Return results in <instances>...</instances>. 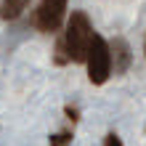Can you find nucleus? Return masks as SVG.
I'll use <instances>...</instances> for the list:
<instances>
[{"instance_id":"1","label":"nucleus","mask_w":146,"mask_h":146,"mask_svg":"<svg viewBox=\"0 0 146 146\" xmlns=\"http://www.w3.org/2000/svg\"><path fill=\"white\" fill-rule=\"evenodd\" d=\"M93 27H90V19L85 11H72L69 21H66V32H64V40H66V50H69V58L77 64H85L88 58V50H90V42H93Z\"/></svg>"},{"instance_id":"2","label":"nucleus","mask_w":146,"mask_h":146,"mask_svg":"<svg viewBox=\"0 0 146 146\" xmlns=\"http://www.w3.org/2000/svg\"><path fill=\"white\" fill-rule=\"evenodd\" d=\"M85 66H88V80L93 85H104L111 77V48L101 35H93Z\"/></svg>"},{"instance_id":"3","label":"nucleus","mask_w":146,"mask_h":146,"mask_svg":"<svg viewBox=\"0 0 146 146\" xmlns=\"http://www.w3.org/2000/svg\"><path fill=\"white\" fill-rule=\"evenodd\" d=\"M66 3L69 0H40V5L32 13V24L40 32H45V35L58 32V27L66 19Z\"/></svg>"},{"instance_id":"4","label":"nucleus","mask_w":146,"mask_h":146,"mask_svg":"<svg viewBox=\"0 0 146 146\" xmlns=\"http://www.w3.org/2000/svg\"><path fill=\"white\" fill-rule=\"evenodd\" d=\"M111 48V72L114 74H125L133 64V53H130V45H127L125 37H114L109 42Z\"/></svg>"},{"instance_id":"5","label":"nucleus","mask_w":146,"mask_h":146,"mask_svg":"<svg viewBox=\"0 0 146 146\" xmlns=\"http://www.w3.org/2000/svg\"><path fill=\"white\" fill-rule=\"evenodd\" d=\"M27 8H29V0H3V5H0V16H3L5 21H13V19H19Z\"/></svg>"},{"instance_id":"6","label":"nucleus","mask_w":146,"mask_h":146,"mask_svg":"<svg viewBox=\"0 0 146 146\" xmlns=\"http://www.w3.org/2000/svg\"><path fill=\"white\" fill-rule=\"evenodd\" d=\"M72 58H69V50H66V40H64V35L56 40V48H53V64H58V66H64V64H69Z\"/></svg>"},{"instance_id":"7","label":"nucleus","mask_w":146,"mask_h":146,"mask_svg":"<svg viewBox=\"0 0 146 146\" xmlns=\"http://www.w3.org/2000/svg\"><path fill=\"white\" fill-rule=\"evenodd\" d=\"M72 143V130H61V133H53L48 138V146H69Z\"/></svg>"},{"instance_id":"8","label":"nucleus","mask_w":146,"mask_h":146,"mask_svg":"<svg viewBox=\"0 0 146 146\" xmlns=\"http://www.w3.org/2000/svg\"><path fill=\"white\" fill-rule=\"evenodd\" d=\"M64 114H66V119L77 122V119H80V109H77V106H64Z\"/></svg>"},{"instance_id":"9","label":"nucleus","mask_w":146,"mask_h":146,"mask_svg":"<svg viewBox=\"0 0 146 146\" xmlns=\"http://www.w3.org/2000/svg\"><path fill=\"white\" fill-rule=\"evenodd\" d=\"M104 146H122V138H119L117 133H109L104 138Z\"/></svg>"},{"instance_id":"10","label":"nucleus","mask_w":146,"mask_h":146,"mask_svg":"<svg viewBox=\"0 0 146 146\" xmlns=\"http://www.w3.org/2000/svg\"><path fill=\"white\" fill-rule=\"evenodd\" d=\"M143 53H146V40H143Z\"/></svg>"}]
</instances>
